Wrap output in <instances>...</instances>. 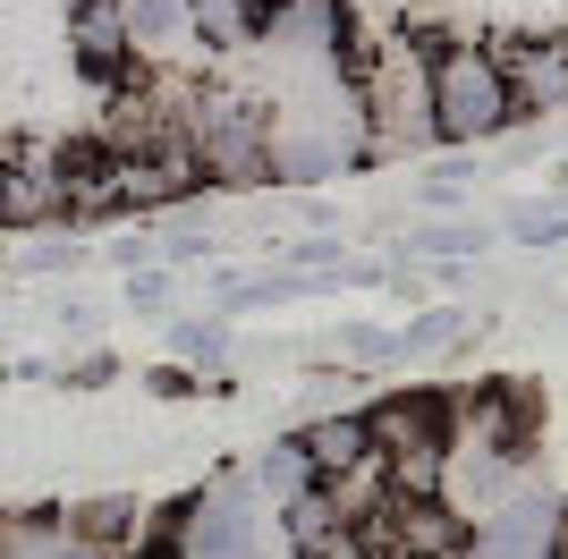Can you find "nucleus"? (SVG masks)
<instances>
[{"mask_svg": "<svg viewBox=\"0 0 568 559\" xmlns=\"http://www.w3.org/2000/svg\"><path fill=\"white\" fill-rule=\"evenodd\" d=\"M433 43L442 34H390L382 51H365L356 93H365V153H433Z\"/></svg>", "mask_w": 568, "mask_h": 559, "instance_id": "obj_1", "label": "nucleus"}, {"mask_svg": "<svg viewBox=\"0 0 568 559\" xmlns=\"http://www.w3.org/2000/svg\"><path fill=\"white\" fill-rule=\"evenodd\" d=\"M518 93H509V69L500 51L484 43H433V128L442 144H493L518 128Z\"/></svg>", "mask_w": 568, "mask_h": 559, "instance_id": "obj_2", "label": "nucleus"}, {"mask_svg": "<svg viewBox=\"0 0 568 559\" xmlns=\"http://www.w3.org/2000/svg\"><path fill=\"white\" fill-rule=\"evenodd\" d=\"M187 144H195V162H204V186L246 195V186L272 179V119H263L246 93H230V85H204V93H195Z\"/></svg>", "mask_w": 568, "mask_h": 559, "instance_id": "obj_3", "label": "nucleus"}, {"mask_svg": "<svg viewBox=\"0 0 568 559\" xmlns=\"http://www.w3.org/2000/svg\"><path fill=\"white\" fill-rule=\"evenodd\" d=\"M365 433H374V449L390 458L399 491H433V484H442V449H450V398L390 390V398L365 407Z\"/></svg>", "mask_w": 568, "mask_h": 559, "instance_id": "obj_4", "label": "nucleus"}, {"mask_svg": "<svg viewBox=\"0 0 568 559\" xmlns=\"http://www.w3.org/2000/svg\"><path fill=\"white\" fill-rule=\"evenodd\" d=\"M179 559H263V500L246 475H221L179 509Z\"/></svg>", "mask_w": 568, "mask_h": 559, "instance_id": "obj_5", "label": "nucleus"}, {"mask_svg": "<svg viewBox=\"0 0 568 559\" xmlns=\"http://www.w3.org/2000/svg\"><path fill=\"white\" fill-rule=\"evenodd\" d=\"M551 542H560V491L551 484H518L500 509L467 526V559H551Z\"/></svg>", "mask_w": 568, "mask_h": 559, "instance_id": "obj_6", "label": "nucleus"}, {"mask_svg": "<svg viewBox=\"0 0 568 559\" xmlns=\"http://www.w3.org/2000/svg\"><path fill=\"white\" fill-rule=\"evenodd\" d=\"M0 212L9 230H43V221H69V162L34 144V153H9L0 162Z\"/></svg>", "mask_w": 568, "mask_h": 559, "instance_id": "obj_7", "label": "nucleus"}, {"mask_svg": "<svg viewBox=\"0 0 568 559\" xmlns=\"http://www.w3.org/2000/svg\"><path fill=\"white\" fill-rule=\"evenodd\" d=\"M518 111H568V34H518L500 51Z\"/></svg>", "mask_w": 568, "mask_h": 559, "instance_id": "obj_8", "label": "nucleus"}, {"mask_svg": "<svg viewBox=\"0 0 568 559\" xmlns=\"http://www.w3.org/2000/svg\"><path fill=\"white\" fill-rule=\"evenodd\" d=\"M263 18H272V0H187V34L213 51V60L263 51Z\"/></svg>", "mask_w": 568, "mask_h": 559, "instance_id": "obj_9", "label": "nucleus"}, {"mask_svg": "<svg viewBox=\"0 0 568 559\" xmlns=\"http://www.w3.org/2000/svg\"><path fill=\"white\" fill-rule=\"evenodd\" d=\"M246 484H255V500H297V491H314L323 475H314V449H306V433H281V441H263L255 449V466H246Z\"/></svg>", "mask_w": 568, "mask_h": 559, "instance_id": "obj_10", "label": "nucleus"}, {"mask_svg": "<svg viewBox=\"0 0 568 559\" xmlns=\"http://www.w3.org/2000/svg\"><path fill=\"white\" fill-rule=\"evenodd\" d=\"M128 18H119V0H77V60L94 77H111L119 60H128Z\"/></svg>", "mask_w": 568, "mask_h": 559, "instance_id": "obj_11", "label": "nucleus"}, {"mask_svg": "<svg viewBox=\"0 0 568 559\" xmlns=\"http://www.w3.org/2000/svg\"><path fill=\"white\" fill-rule=\"evenodd\" d=\"M69 542H77L69 509H26L0 526V559H69Z\"/></svg>", "mask_w": 568, "mask_h": 559, "instance_id": "obj_12", "label": "nucleus"}, {"mask_svg": "<svg viewBox=\"0 0 568 559\" xmlns=\"http://www.w3.org/2000/svg\"><path fill=\"white\" fill-rule=\"evenodd\" d=\"M136 500H128V491H102V500H85V509H69V526L85 542H102V551H136L144 542V526H136Z\"/></svg>", "mask_w": 568, "mask_h": 559, "instance_id": "obj_13", "label": "nucleus"}, {"mask_svg": "<svg viewBox=\"0 0 568 559\" xmlns=\"http://www.w3.org/2000/svg\"><path fill=\"white\" fill-rule=\"evenodd\" d=\"M306 449H314V475H339V466H356L374 449V433H365V416H314Z\"/></svg>", "mask_w": 568, "mask_h": 559, "instance_id": "obj_14", "label": "nucleus"}, {"mask_svg": "<svg viewBox=\"0 0 568 559\" xmlns=\"http://www.w3.org/2000/svg\"><path fill=\"white\" fill-rule=\"evenodd\" d=\"M467 331H484L467 305H433V314H416V323L399 331V365H407V356H442V348H458Z\"/></svg>", "mask_w": 568, "mask_h": 559, "instance_id": "obj_15", "label": "nucleus"}, {"mask_svg": "<svg viewBox=\"0 0 568 559\" xmlns=\"http://www.w3.org/2000/svg\"><path fill=\"white\" fill-rule=\"evenodd\" d=\"M119 18H128V43H170V34H187V0H119Z\"/></svg>", "mask_w": 568, "mask_h": 559, "instance_id": "obj_16", "label": "nucleus"}, {"mask_svg": "<svg viewBox=\"0 0 568 559\" xmlns=\"http://www.w3.org/2000/svg\"><path fill=\"white\" fill-rule=\"evenodd\" d=\"M407 246H425V255H442V263H467V255L493 246V230H484V221H425Z\"/></svg>", "mask_w": 568, "mask_h": 559, "instance_id": "obj_17", "label": "nucleus"}, {"mask_svg": "<svg viewBox=\"0 0 568 559\" xmlns=\"http://www.w3.org/2000/svg\"><path fill=\"white\" fill-rule=\"evenodd\" d=\"M170 348H179V365H230V323H221V314L170 323Z\"/></svg>", "mask_w": 568, "mask_h": 559, "instance_id": "obj_18", "label": "nucleus"}, {"mask_svg": "<svg viewBox=\"0 0 568 559\" xmlns=\"http://www.w3.org/2000/svg\"><path fill=\"white\" fill-rule=\"evenodd\" d=\"M339 356H356V365H399V331L348 323V331H339Z\"/></svg>", "mask_w": 568, "mask_h": 559, "instance_id": "obj_19", "label": "nucleus"}, {"mask_svg": "<svg viewBox=\"0 0 568 559\" xmlns=\"http://www.w3.org/2000/svg\"><path fill=\"white\" fill-rule=\"evenodd\" d=\"M170 288H179V280H170L162 263H136V272H128V314H170Z\"/></svg>", "mask_w": 568, "mask_h": 559, "instance_id": "obj_20", "label": "nucleus"}, {"mask_svg": "<svg viewBox=\"0 0 568 559\" xmlns=\"http://www.w3.org/2000/svg\"><path fill=\"white\" fill-rule=\"evenodd\" d=\"M69 382H77V390H102V382H111V356H77Z\"/></svg>", "mask_w": 568, "mask_h": 559, "instance_id": "obj_21", "label": "nucleus"}, {"mask_svg": "<svg viewBox=\"0 0 568 559\" xmlns=\"http://www.w3.org/2000/svg\"><path fill=\"white\" fill-rule=\"evenodd\" d=\"M144 382H153V398H187V390H195V382H187V373H179V365H162V373H144Z\"/></svg>", "mask_w": 568, "mask_h": 559, "instance_id": "obj_22", "label": "nucleus"}, {"mask_svg": "<svg viewBox=\"0 0 568 559\" xmlns=\"http://www.w3.org/2000/svg\"><path fill=\"white\" fill-rule=\"evenodd\" d=\"M128 559H179V542H170V535H162V542H136Z\"/></svg>", "mask_w": 568, "mask_h": 559, "instance_id": "obj_23", "label": "nucleus"}, {"mask_svg": "<svg viewBox=\"0 0 568 559\" xmlns=\"http://www.w3.org/2000/svg\"><path fill=\"white\" fill-rule=\"evenodd\" d=\"M0 230H9V212H0Z\"/></svg>", "mask_w": 568, "mask_h": 559, "instance_id": "obj_24", "label": "nucleus"}]
</instances>
